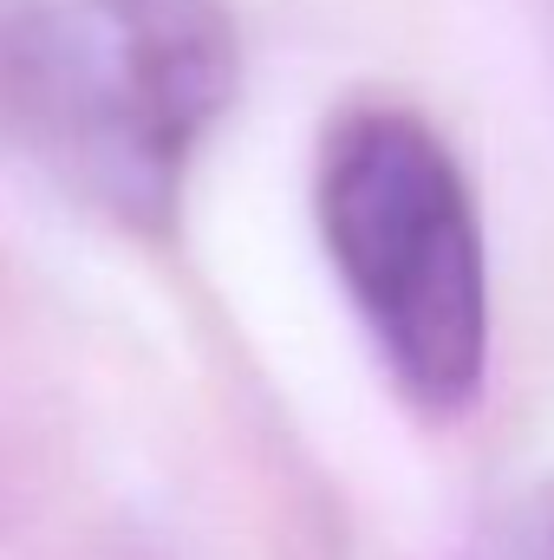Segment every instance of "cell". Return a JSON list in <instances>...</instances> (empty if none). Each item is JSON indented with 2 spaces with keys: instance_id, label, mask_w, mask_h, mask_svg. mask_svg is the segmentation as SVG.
<instances>
[{
  "instance_id": "6da1fadb",
  "label": "cell",
  "mask_w": 554,
  "mask_h": 560,
  "mask_svg": "<svg viewBox=\"0 0 554 560\" xmlns=\"http://www.w3.org/2000/svg\"><path fill=\"white\" fill-rule=\"evenodd\" d=\"M235 85L229 0H0V143L131 235H170Z\"/></svg>"
},
{
  "instance_id": "7a4b0ae2",
  "label": "cell",
  "mask_w": 554,
  "mask_h": 560,
  "mask_svg": "<svg viewBox=\"0 0 554 560\" xmlns=\"http://www.w3.org/2000/svg\"><path fill=\"white\" fill-rule=\"evenodd\" d=\"M313 222L385 378L457 418L489 378V242L470 170L399 98H353L313 150Z\"/></svg>"
},
{
  "instance_id": "3957f363",
  "label": "cell",
  "mask_w": 554,
  "mask_h": 560,
  "mask_svg": "<svg viewBox=\"0 0 554 560\" xmlns=\"http://www.w3.org/2000/svg\"><path fill=\"white\" fill-rule=\"evenodd\" d=\"M516 560H554V489L529 502L522 535H516Z\"/></svg>"
}]
</instances>
